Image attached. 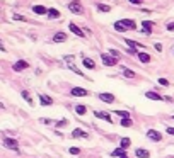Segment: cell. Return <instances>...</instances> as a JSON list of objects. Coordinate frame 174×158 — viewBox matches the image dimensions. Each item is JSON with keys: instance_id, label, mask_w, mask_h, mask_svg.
<instances>
[{"instance_id": "obj_1", "label": "cell", "mask_w": 174, "mask_h": 158, "mask_svg": "<svg viewBox=\"0 0 174 158\" xmlns=\"http://www.w3.org/2000/svg\"><path fill=\"white\" fill-rule=\"evenodd\" d=\"M2 143H3V146H5V148L14 150V151L19 153V141H17V139H14V138H3Z\"/></svg>"}, {"instance_id": "obj_2", "label": "cell", "mask_w": 174, "mask_h": 158, "mask_svg": "<svg viewBox=\"0 0 174 158\" xmlns=\"http://www.w3.org/2000/svg\"><path fill=\"white\" fill-rule=\"evenodd\" d=\"M68 10L74 14H84V7H82L80 0H72V2L68 3Z\"/></svg>"}, {"instance_id": "obj_3", "label": "cell", "mask_w": 174, "mask_h": 158, "mask_svg": "<svg viewBox=\"0 0 174 158\" xmlns=\"http://www.w3.org/2000/svg\"><path fill=\"white\" fill-rule=\"evenodd\" d=\"M101 60H103L104 66H116V65H118V58H114V56H111V55H106V53L101 55Z\"/></svg>"}, {"instance_id": "obj_4", "label": "cell", "mask_w": 174, "mask_h": 158, "mask_svg": "<svg viewBox=\"0 0 174 158\" xmlns=\"http://www.w3.org/2000/svg\"><path fill=\"white\" fill-rule=\"evenodd\" d=\"M147 138H148V141H152V143L162 141V134L157 131V129H148V131H147Z\"/></svg>"}, {"instance_id": "obj_5", "label": "cell", "mask_w": 174, "mask_h": 158, "mask_svg": "<svg viewBox=\"0 0 174 158\" xmlns=\"http://www.w3.org/2000/svg\"><path fill=\"white\" fill-rule=\"evenodd\" d=\"M29 68V63L27 61H24V60H19V61H16L12 65V70L14 71H24V70H27Z\"/></svg>"}, {"instance_id": "obj_6", "label": "cell", "mask_w": 174, "mask_h": 158, "mask_svg": "<svg viewBox=\"0 0 174 158\" xmlns=\"http://www.w3.org/2000/svg\"><path fill=\"white\" fill-rule=\"evenodd\" d=\"M94 116L97 117V119H103L106 121V123H111V112H104V111H94Z\"/></svg>"}, {"instance_id": "obj_7", "label": "cell", "mask_w": 174, "mask_h": 158, "mask_svg": "<svg viewBox=\"0 0 174 158\" xmlns=\"http://www.w3.org/2000/svg\"><path fill=\"white\" fill-rule=\"evenodd\" d=\"M97 97H99V100H103L104 104H113L116 100V97L113 94H108V92H103V94H99Z\"/></svg>"}, {"instance_id": "obj_8", "label": "cell", "mask_w": 174, "mask_h": 158, "mask_svg": "<svg viewBox=\"0 0 174 158\" xmlns=\"http://www.w3.org/2000/svg\"><path fill=\"white\" fill-rule=\"evenodd\" d=\"M70 94L74 97H87L89 95V90H85V88H82V87H74L70 90Z\"/></svg>"}, {"instance_id": "obj_9", "label": "cell", "mask_w": 174, "mask_h": 158, "mask_svg": "<svg viewBox=\"0 0 174 158\" xmlns=\"http://www.w3.org/2000/svg\"><path fill=\"white\" fill-rule=\"evenodd\" d=\"M68 29H70L72 32H74L75 36H79V38H85V32L80 29V27L77 26V24H74V22H70L68 24Z\"/></svg>"}, {"instance_id": "obj_10", "label": "cell", "mask_w": 174, "mask_h": 158, "mask_svg": "<svg viewBox=\"0 0 174 158\" xmlns=\"http://www.w3.org/2000/svg\"><path fill=\"white\" fill-rule=\"evenodd\" d=\"M142 34H147V36H150L152 34V27H154V22H150V20H143L142 22Z\"/></svg>"}, {"instance_id": "obj_11", "label": "cell", "mask_w": 174, "mask_h": 158, "mask_svg": "<svg viewBox=\"0 0 174 158\" xmlns=\"http://www.w3.org/2000/svg\"><path fill=\"white\" fill-rule=\"evenodd\" d=\"M67 38H68L67 32H61V31H60V32H56V34L51 38V41H53V43H65V41H67Z\"/></svg>"}, {"instance_id": "obj_12", "label": "cell", "mask_w": 174, "mask_h": 158, "mask_svg": "<svg viewBox=\"0 0 174 158\" xmlns=\"http://www.w3.org/2000/svg\"><path fill=\"white\" fill-rule=\"evenodd\" d=\"M145 97H147L148 100H164V97H162V95H159L157 92H154V90L145 92Z\"/></svg>"}, {"instance_id": "obj_13", "label": "cell", "mask_w": 174, "mask_h": 158, "mask_svg": "<svg viewBox=\"0 0 174 158\" xmlns=\"http://www.w3.org/2000/svg\"><path fill=\"white\" fill-rule=\"evenodd\" d=\"M119 22L123 24V26L126 27V29H132V31H135L137 29V24H135V20H132V19H121Z\"/></svg>"}, {"instance_id": "obj_14", "label": "cell", "mask_w": 174, "mask_h": 158, "mask_svg": "<svg viewBox=\"0 0 174 158\" xmlns=\"http://www.w3.org/2000/svg\"><path fill=\"white\" fill-rule=\"evenodd\" d=\"M135 156L137 158H150V151H148V150H143V148H137Z\"/></svg>"}, {"instance_id": "obj_15", "label": "cell", "mask_w": 174, "mask_h": 158, "mask_svg": "<svg viewBox=\"0 0 174 158\" xmlns=\"http://www.w3.org/2000/svg\"><path fill=\"white\" fill-rule=\"evenodd\" d=\"M39 104L41 106H45V107H48V106H53V100H51V97H48V95H39Z\"/></svg>"}, {"instance_id": "obj_16", "label": "cell", "mask_w": 174, "mask_h": 158, "mask_svg": "<svg viewBox=\"0 0 174 158\" xmlns=\"http://www.w3.org/2000/svg\"><path fill=\"white\" fill-rule=\"evenodd\" d=\"M72 138H84V139H87L89 134H87L85 131H82V129H74V131H72Z\"/></svg>"}, {"instance_id": "obj_17", "label": "cell", "mask_w": 174, "mask_h": 158, "mask_svg": "<svg viewBox=\"0 0 174 158\" xmlns=\"http://www.w3.org/2000/svg\"><path fill=\"white\" fill-rule=\"evenodd\" d=\"M32 12L38 14V16H45V14H48V9L43 7V5H34L32 7Z\"/></svg>"}, {"instance_id": "obj_18", "label": "cell", "mask_w": 174, "mask_h": 158, "mask_svg": "<svg viewBox=\"0 0 174 158\" xmlns=\"http://www.w3.org/2000/svg\"><path fill=\"white\" fill-rule=\"evenodd\" d=\"M119 70H121L123 77H126V78H133V77H135V71L130 70V68H126V66H119Z\"/></svg>"}, {"instance_id": "obj_19", "label": "cell", "mask_w": 174, "mask_h": 158, "mask_svg": "<svg viewBox=\"0 0 174 158\" xmlns=\"http://www.w3.org/2000/svg\"><path fill=\"white\" fill-rule=\"evenodd\" d=\"M125 43L130 46V49H132V51H135V48H143V44H142V43L132 41V39H125Z\"/></svg>"}, {"instance_id": "obj_20", "label": "cell", "mask_w": 174, "mask_h": 158, "mask_svg": "<svg viewBox=\"0 0 174 158\" xmlns=\"http://www.w3.org/2000/svg\"><path fill=\"white\" fill-rule=\"evenodd\" d=\"M137 56H138V60H140L142 63H150V61H152V56L148 55V53H138Z\"/></svg>"}, {"instance_id": "obj_21", "label": "cell", "mask_w": 174, "mask_h": 158, "mask_svg": "<svg viewBox=\"0 0 174 158\" xmlns=\"http://www.w3.org/2000/svg\"><path fill=\"white\" fill-rule=\"evenodd\" d=\"M130 146H132V139L130 138H121L119 139V148L126 150V148H130Z\"/></svg>"}, {"instance_id": "obj_22", "label": "cell", "mask_w": 174, "mask_h": 158, "mask_svg": "<svg viewBox=\"0 0 174 158\" xmlns=\"http://www.w3.org/2000/svg\"><path fill=\"white\" fill-rule=\"evenodd\" d=\"M111 156L113 158H121V156H126V150L123 148H116L113 153H111Z\"/></svg>"}, {"instance_id": "obj_23", "label": "cell", "mask_w": 174, "mask_h": 158, "mask_svg": "<svg viewBox=\"0 0 174 158\" xmlns=\"http://www.w3.org/2000/svg\"><path fill=\"white\" fill-rule=\"evenodd\" d=\"M82 63H84V66L89 68V70H94V68H96V63H94V60H90V58H84Z\"/></svg>"}, {"instance_id": "obj_24", "label": "cell", "mask_w": 174, "mask_h": 158, "mask_svg": "<svg viewBox=\"0 0 174 158\" xmlns=\"http://www.w3.org/2000/svg\"><path fill=\"white\" fill-rule=\"evenodd\" d=\"M75 112H77L79 116H85V114H87V107L82 106V104H77V106H75Z\"/></svg>"}, {"instance_id": "obj_25", "label": "cell", "mask_w": 174, "mask_h": 158, "mask_svg": "<svg viewBox=\"0 0 174 158\" xmlns=\"http://www.w3.org/2000/svg\"><path fill=\"white\" fill-rule=\"evenodd\" d=\"M48 17L50 19H58L60 17V12L56 9H48Z\"/></svg>"}, {"instance_id": "obj_26", "label": "cell", "mask_w": 174, "mask_h": 158, "mask_svg": "<svg viewBox=\"0 0 174 158\" xmlns=\"http://www.w3.org/2000/svg\"><path fill=\"white\" fill-rule=\"evenodd\" d=\"M113 114H118L121 119H130V112H128V111H114Z\"/></svg>"}, {"instance_id": "obj_27", "label": "cell", "mask_w": 174, "mask_h": 158, "mask_svg": "<svg viewBox=\"0 0 174 158\" xmlns=\"http://www.w3.org/2000/svg\"><path fill=\"white\" fill-rule=\"evenodd\" d=\"M22 97H24V100H26V102L29 104V106H32V104H34V102H32V97H31V94H29L27 90H22Z\"/></svg>"}, {"instance_id": "obj_28", "label": "cell", "mask_w": 174, "mask_h": 158, "mask_svg": "<svg viewBox=\"0 0 174 158\" xmlns=\"http://www.w3.org/2000/svg\"><path fill=\"white\" fill-rule=\"evenodd\" d=\"M114 29L118 31V32H125V31H128V29H126V27L121 24V22H119V20H116V22H114Z\"/></svg>"}, {"instance_id": "obj_29", "label": "cell", "mask_w": 174, "mask_h": 158, "mask_svg": "<svg viewBox=\"0 0 174 158\" xmlns=\"http://www.w3.org/2000/svg\"><path fill=\"white\" fill-rule=\"evenodd\" d=\"M97 10H99V12H109L111 10V7L109 5H104V3H97Z\"/></svg>"}, {"instance_id": "obj_30", "label": "cell", "mask_w": 174, "mask_h": 158, "mask_svg": "<svg viewBox=\"0 0 174 158\" xmlns=\"http://www.w3.org/2000/svg\"><path fill=\"white\" fill-rule=\"evenodd\" d=\"M68 153H70V155H74V156H77V155H80V148H77V146H72V148H68Z\"/></svg>"}, {"instance_id": "obj_31", "label": "cell", "mask_w": 174, "mask_h": 158, "mask_svg": "<svg viewBox=\"0 0 174 158\" xmlns=\"http://www.w3.org/2000/svg\"><path fill=\"white\" fill-rule=\"evenodd\" d=\"M119 124H121L123 128H128V126H132V124H133V121H132V117H130V119H121V121H119Z\"/></svg>"}, {"instance_id": "obj_32", "label": "cell", "mask_w": 174, "mask_h": 158, "mask_svg": "<svg viewBox=\"0 0 174 158\" xmlns=\"http://www.w3.org/2000/svg\"><path fill=\"white\" fill-rule=\"evenodd\" d=\"M68 126V119H60L58 123H55V128H65Z\"/></svg>"}, {"instance_id": "obj_33", "label": "cell", "mask_w": 174, "mask_h": 158, "mask_svg": "<svg viewBox=\"0 0 174 158\" xmlns=\"http://www.w3.org/2000/svg\"><path fill=\"white\" fill-rule=\"evenodd\" d=\"M12 19H14V20H26V17H24V16H21V14H14V16H12Z\"/></svg>"}, {"instance_id": "obj_34", "label": "cell", "mask_w": 174, "mask_h": 158, "mask_svg": "<svg viewBox=\"0 0 174 158\" xmlns=\"http://www.w3.org/2000/svg\"><path fill=\"white\" fill-rule=\"evenodd\" d=\"M159 84H161L162 87H169V82L166 80V78H159Z\"/></svg>"}, {"instance_id": "obj_35", "label": "cell", "mask_w": 174, "mask_h": 158, "mask_svg": "<svg viewBox=\"0 0 174 158\" xmlns=\"http://www.w3.org/2000/svg\"><path fill=\"white\" fill-rule=\"evenodd\" d=\"M39 123H41V124H53V121L51 119H45V117H43V119H39Z\"/></svg>"}, {"instance_id": "obj_36", "label": "cell", "mask_w": 174, "mask_h": 158, "mask_svg": "<svg viewBox=\"0 0 174 158\" xmlns=\"http://www.w3.org/2000/svg\"><path fill=\"white\" fill-rule=\"evenodd\" d=\"M154 48L157 49V51H162V44H161V43H155V44H154Z\"/></svg>"}, {"instance_id": "obj_37", "label": "cell", "mask_w": 174, "mask_h": 158, "mask_svg": "<svg viewBox=\"0 0 174 158\" xmlns=\"http://www.w3.org/2000/svg\"><path fill=\"white\" fill-rule=\"evenodd\" d=\"M111 55H113L114 58H119V51H116V49H111Z\"/></svg>"}, {"instance_id": "obj_38", "label": "cell", "mask_w": 174, "mask_h": 158, "mask_svg": "<svg viewBox=\"0 0 174 158\" xmlns=\"http://www.w3.org/2000/svg\"><path fill=\"white\" fill-rule=\"evenodd\" d=\"M167 31L174 32V22H169V24H167Z\"/></svg>"}, {"instance_id": "obj_39", "label": "cell", "mask_w": 174, "mask_h": 158, "mask_svg": "<svg viewBox=\"0 0 174 158\" xmlns=\"http://www.w3.org/2000/svg\"><path fill=\"white\" fill-rule=\"evenodd\" d=\"M143 0H130V3H133V5H140Z\"/></svg>"}, {"instance_id": "obj_40", "label": "cell", "mask_w": 174, "mask_h": 158, "mask_svg": "<svg viewBox=\"0 0 174 158\" xmlns=\"http://www.w3.org/2000/svg\"><path fill=\"white\" fill-rule=\"evenodd\" d=\"M166 131H167L169 134H174V128H169V126H166Z\"/></svg>"}, {"instance_id": "obj_41", "label": "cell", "mask_w": 174, "mask_h": 158, "mask_svg": "<svg viewBox=\"0 0 174 158\" xmlns=\"http://www.w3.org/2000/svg\"><path fill=\"white\" fill-rule=\"evenodd\" d=\"M0 51H3V53H5V46L2 44V41H0Z\"/></svg>"}, {"instance_id": "obj_42", "label": "cell", "mask_w": 174, "mask_h": 158, "mask_svg": "<svg viewBox=\"0 0 174 158\" xmlns=\"http://www.w3.org/2000/svg\"><path fill=\"white\" fill-rule=\"evenodd\" d=\"M121 158H128V156H121Z\"/></svg>"}, {"instance_id": "obj_43", "label": "cell", "mask_w": 174, "mask_h": 158, "mask_svg": "<svg viewBox=\"0 0 174 158\" xmlns=\"http://www.w3.org/2000/svg\"><path fill=\"white\" fill-rule=\"evenodd\" d=\"M172 119H174V116H172Z\"/></svg>"}]
</instances>
